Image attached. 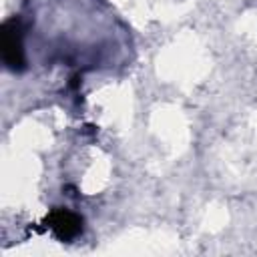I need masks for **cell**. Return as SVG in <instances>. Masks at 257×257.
Here are the masks:
<instances>
[{"label":"cell","instance_id":"7a4b0ae2","mask_svg":"<svg viewBox=\"0 0 257 257\" xmlns=\"http://www.w3.org/2000/svg\"><path fill=\"white\" fill-rule=\"evenodd\" d=\"M48 227L54 231L56 237L68 241L72 237H76L82 229V219L70 211H64V209H56L50 213L48 217Z\"/></svg>","mask_w":257,"mask_h":257},{"label":"cell","instance_id":"6da1fadb","mask_svg":"<svg viewBox=\"0 0 257 257\" xmlns=\"http://www.w3.org/2000/svg\"><path fill=\"white\" fill-rule=\"evenodd\" d=\"M2 56L10 68H22L24 50H22V34L16 20H10L2 28Z\"/></svg>","mask_w":257,"mask_h":257}]
</instances>
